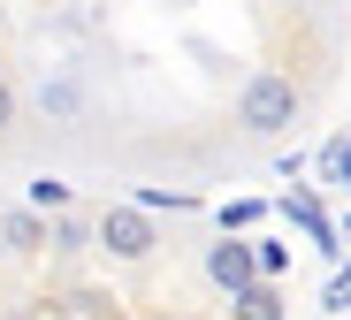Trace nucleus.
Masks as SVG:
<instances>
[{"label": "nucleus", "instance_id": "0eeeda50", "mask_svg": "<svg viewBox=\"0 0 351 320\" xmlns=\"http://www.w3.org/2000/svg\"><path fill=\"white\" fill-rule=\"evenodd\" d=\"M46 251H92V221H77V214H62L46 229Z\"/></svg>", "mask_w": 351, "mask_h": 320}, {"label": "nucleus", "instance_id": "7ed1b4c3", "mask_svg": "<svg viewBox=\"0 0 351 320\" xmlns=\"http://www.w3.org/2000/svg\"><path fill=\"white\" fill-rule=\"evenodd\" d=\"M206 282L229 290V297H237L245 282H260V275H252V236H221V244H206Z\"/></svg>", "mask_w": 351, "mask_h": 320}, {"label": "nucleus", "instance_id": "9b49d317", "mask_svg": "<svg viewBox=\"0 0 351 320\" xmlns=\"http://www.w3.org/2000/svg\"><path fill=\"white\" fill-rule=\"evenodd\" d=\"M16 114H23V107H16V84H8V77H0V145H8V138H16Z\"/></svg>", "mask_w": 351, "mask_h": 320}, {"label": "nucleus", "instance_id": "f03ea898", "mask_svg": "<svg viewBox=\"0 0 351 320\" xmlns=\"http://www.w3.org/2000/svg\"><path fill=\"white\" fill-rule=\"evenodd\" d=\"M92 244L107 251V260H153L160 251V229H153V214L145 206H99V221H92Z\"/></svg>", "mask_w": 351, "mask_h": 320}, {"label": "nucleus", "instance_id": "4468645a", "mask_svg": "<svg viewBox=\"0 0 351 320\" xmlns=\"http://www.w3.org/2000/svg\"><path fill=\"white\" fill-rule=\"evenodd\" d=\"M252 221H260V206H252V199H237V206H221V229H252Z\"/></svg>", "mask_w": 351, "mask_h": 320}, {"label": "nucleus", "instance_id": "2eb2a0df", "mask_svg": "<svg viewBox=\"0 0 351 320\" xmlns=\"http://www.w3.org/2000/svg\"><path fill=\"white\" fill-rule=\"evenodd\" d=\"M336 244H351V214H343V229H336Z\"/></svg>", "mask_w": 351, "mask_h": 320}, {"label": "nucleus", "instance_id": "1a4fd4ad", "mask_svg": "<svg viewBox=\"0 0 351 320\" xmlns=\"http://www.w3.org/2000/svg\"><path fill=\"white\" fill-rule=\"evenodd\" d=\"M31 206H38V214H69V183H46V175H38V183H31Z\"/></svg>", "mask_w": 351, "mask_h": 320}, {"label": "nucleus", "instance_id": "f257e3e1", "mask_svg": "<svg viewBox=\"0 0 351 320\" xmlns=\"http://www.w3.org/2000/svg\"><path fill=\"white\" fill-rule=\"evenodd\" d=\"M298 107H306V92H298V77H282V69H252L245 92H237V122L252 138H282L290 122H298Z\"/></svg>", "mask_w": 351, "mask_h": 320}, {"label": "nucleus", "instance_id": "dca6fc26", "mask_svg": "<svg viewBox=\"0 0 351 320\" xmlns=\"http://www.w3.org/2000/svg\"><path fill=\"white\" fill-rule=\"evenodd\" d=\"M0 267H8V236H0Z\"/></svg>", "mask_w": 351, "mask_h": 320}, {"label": "nucleus", "instance_id": "423d86ee", "mask_svg": "<svg viewBox=\"0 0 351 320\" xmlns=\"http://www.w3.org/2000/svg\"><path fill=\"white\" fill-rule=\"evenodd\" d=\"M229 320H290L282 312V282H245L229 297Z\"/></svg>", "mask_w": 351, "mask_h": 320}, {"label": "nucleus", "instance_id": "f8f14e48", "mask_svg": "<svg viewBox=\"0 0 351 320\" xmlns=\"http://www.w3.org/2000/svg\"><path fill=\"white\" fill-rule=\"evenodd\" d=\"M321 312H351V267H336V282H328V297H321Z\"/></svg>", "mask_w": 351, "mask_h": 320}, {"label": "nucleus", "instance_id": "39448f33", "mask_svg": "<svg viewBox=\"0 0 351 320\" xmlns=\"http://www.w3.org/2000/svg\"><path fill=\"white\" fill-rule=\"evenodd\" d=\"M0 236H8V260L16 251H46V214L38 206H8L0 214Z\"/></svg>", "mask_w": 351, "mask_h": 320}, {"label": "nucleus", "instance_id": "20e7f679", "mask_svg": "<svg viewBox=\"0 0 351 320\" xmlns=\"http://www.w3.org/2000/svg\"><path fill=\"white\" fill-rule=\"evenodd\" d=\"M282 214L298 221V229H306V236H313L321 251H343V244H336V221L321 214V199H313V190H290V199H282Z\"/></svg>", "mask_w": 351, "mask_h": 320}, {"label": "nucleus", "instance_id": "6e6552de", "mask_svg": "<svg viewBox=\"0 0 351 320\" xmlns=\"http://www.w3.org/2000/svg\"><path fill=\"white\" fill-rule=\"evenodd\" d=\"M282 267H290V251H282L275 236H252V275H260V282H282Z\"/></svg>", "mask_w": 351, "mask_h": 320}, {"label": "nucleus", "instance_id": "9d476101", "mask_svg": "<svg viewBox=\"0 0 351 320\" xmlns=\"http://www.w3.org/2000/svg\"><path fill=\"white\" fill-rule=\"evenodd\" d=\"M321 175H328V183H351V138H336V145L321 153Z\"/></svg>", "mask_w": 351, "mask_h": 320}, {"label": "nucleus", "instance_id": "ddd939ff", "mask_svg": "<svg viewBox=\"0 0 351 320\" xmlns=\"http://www.w3.org/2000/svg\"><path fill=\"white\" fill-rule=\"evenodd\" d=\"M46 107H53V114H69V107H77V84H69V77H53V84H46Z\"/></svg>", "mask_w": 351, "mask_h": 320}]
</instances>
